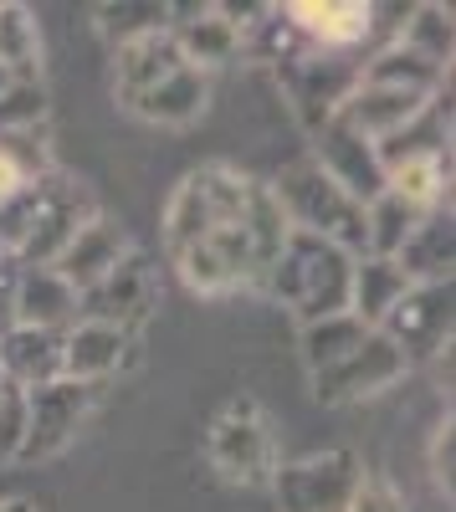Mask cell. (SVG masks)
Returning <instances> with one entry per match:
<instances>
[{
    "label": "cell",
    "instance_id": "cell-1",
    "mask_svg": "<svg viewBox=\"0 0 456 512\" xmlns=\"http://www.w3.org/2000/svg\"><path fill=\"white\" fill-rule=\"evenodd\" d=\"M98 210H103L98 195L57 169L52 180H41L26 195L0 205V256L16 267H57V256Z\"/></svg>",
    "mask_w": 456,
    "mask_h": 512
},
{
    "label": "cell",
    "instance_id": "cell-2",
    "mask_svg": "<svg viewBox=\"0 0 456 512\" xmlns=\"http://www.w3.org/2000/svg\"><path fill=\"white\" fill-rule=\"evenodd\" d=\"M359 256L328 246L318 236L293 231L282 241L277 262L262 277V292L293 313L298 323H318V318H339L349 313V277H354Z\"/></svg>",
    "mask_w": 456,
    "mask_h": 512
},
{
    "label": "cell",
    "instance_id": "cell-3",
    "mask_svg": "<svg viewBox=\"0 0 456 512\" xmlns=\"http://www.w3.org/2000/svg\"><path fill=\"white\" fill-rule=\"evenodd\" d=\"M267 190H272L277 210L287 216V226H293V231L318 236V241L339 246L349 256H364V205L339 180H328L308 154L298 164H287Z\"/></svg>",
    "mask_w": 456,
    "mask_h": 512
},
{
    "label": "cell",
    "instance_id": "cell-4",
    "mask_svg": "<svg viewBox=\"0 0 456 512\" xmlns=\"http://www.w3.org/2000/svg\"><path fill=\"white\" fill-rule=\"evenodd\" d=\"M98 384H77V379H52L41 390L26 395V425H21V451L16 461L31 466V461H57L77 431L88 425V415L98 410Z\"/></svg>",
    "mask_w": 456,
    "mask_h": 512
},
{
    "label": "cell",
    "instance_id": "cell-5",
    "mask_svg": "<svg viewBox=\"0 0 456 512\" xmlns=\"http://www.w3.org/2000/svg\"><path fill=\"white\" fill-rule=\"evenodd\" d=\"M205 456H211L221 482H231V487H262V482H272V472H277V461H272V431H267V415H262V405L252 395L231 400L211 420Z\"/></svg>",
    "mask_w": 456,
    "mask_h": 512
},
{
    "label": "cell",
    "instance_id": "cell-6",
    "mask_svg": "<svg viewBox=\"0 0 456 512\" xmlns=\"http://www.w3.org/2000/svg\"><path fill=\"white\" fill-rule=\"evenodd\" d=\"M359 461L349 451H318L303 461H287L272 472V492L282 512H344L359 487Z\"/></svg>",
    "mask_w": 456,
    "mask_h": 512
},
{
    "label": "cell",
    "instance_id": "cell-7",
    "mask_svg": "<svg viewBox=\"0 0 456 512\" xmlns=\"http://www.w3.org/2000/svg\"><path fill=\"white\" fill-rule=\"evenodd\" d=\"M405 374H410L405 354L390 344L380 328H369L364 344H359L349 359H339L334 369L313 374V395H318V405H354V400H369V395L395 390Z\"/></svg>",
    "mask_w": 456,
    "mask_h": 512
},
{
    "label": "cell",
    "instance_id": "cell-8",
    "mask_svg": "<svg viewBox=\"0 0 456 512\" xmlns=\"http://www.w3.org/2000/svg\"><path fill=\"white\" fill-rule=\"evenodd\" d=\"M277 11L303 36V47L323 57H354L380 21V6H364V0H287Z\"/></svg>",
    "mask_w": 456,
    "mask_h": 512
},
{
    "label": "cell",
    "instance_id": "cell-9",
    "mask_svg": "<svg viewBox=\"0 0 456 512\" xmlns=\"http://www.w3.org/2000/svg\"><path fill=\"white\" fill-rule=\"evenodd\" d=\"M380 333L405 354L410 369L426 364V359H441L451 349V282L410 287L390 308V318L380 323Z\"/></svg>",
    "mask_w": 456,
    "mask_h": 512
},
{
    "label": "cell",
    "instance_id": "cell-10",
    "mask_svg": "<svg viewBox=\"0 0 456 512\" xmlns=\"http://www.w3.org/2000/svg\"><path fill=\"white\" fill-rule=\"evenodd\" d=\"M154 308H159V282H154V267H149V256L139 246L123 256L93 292H82V318L113 323L129 338H139V328L149 323Z\"/></svg>",
    "mask_w": 456,
    "mask_h": 512
},
{
    "label": "cell",
    "instance_id": "cell-11",
    "mask_svg": "<svg viewBox=\"0 0 456 512\" xmlns=\"http://www.w3.org/2000/svg\"><path fill=\"white\" fill-rule=\"evenodd\" d=\"M180 67H185V52H180L170 26H154V31H139L129 41H118L113 47V98H118V108L134 103L139 93H149L154 82H164Z\"/></svg>",
    "mask_w": 456,
    "mask_h": 512
},
{
    "label": "cell",
    "instance_id": "cell-12",
    "mask_svg": "<svg viewBox=\"0 0 456 512\" xmlns=\"http://www.w3.org/2000/svg\"><path fill=\"white\" fill-rule=\"evenodd\" d=\"M11 318H16V328L67 333L82 318V297H77V287L57 267H16Z\"/></svg>",
    "mask_w": 456,
    "mask_h": 512
},
{
    "label": "cell",
    "instance_id": "cell-13",
    "mask_svg": "<svg viewBox=\"0 0 456 512\" xmlns=\"http://www.w3.org/2000/svg\"><path fill=\"white\" fill-rule=\"evenodd\" d=\"M139 338H129L113 323H98V318H77L67 333H62V379H77V384H103L129 364Z\"/></svg>",
    "mask_w": 456,
    "mask_h": 512
},
{
    "label": "cell",
    "instance_id": "cell-14",
    "mask_svg": "<svg viewBox=\"0 0 456 512\" xmlns=\"http://www.w3.org/2000/svg\"><path fill=\"white\" fill-rule=\"evenodd\" d=\"M129 251H134L129 231H123L118 221H108L103 210H98V216L72 236V246L57 256V272H62V277L77 287V297H82V292H93V287H98V282H103Z\"/></svg>",
    "mask_w": 456,
    "mask_h": 512
},
{
    "label": "cell",
    "instance_id": "cell-15",
    "mask_svg": "<svg viewBox=\"0 0 456 512\" xmlns=\"http://www.w3.org/2000/svg\"><path fill=\"white\" fill-rule=\"evenodd\" d=\"M385 190L405 200L410 210H451V149H421L385 159Z\"/></svg>",
    "mask_w": 456,
    "mask_h": 512
},
{
    "label": "cell",
    "instance_id": "cell-16",
    "mask_svg": "<svg viewBox=\"0 0 456 512\" xmlns=\"http://www.w3.org/2000/svg\"><path fill=\"white\" fill-rule=\"evenodd\" d=\"M205 108H211V72H200L195 62H185L180 72L154 82V88L139 93L134 103H123V113H134L144 123H159V128H185Z\"/></svg>",
    "mask_w": 456,
    "mask_h": 512
},
{
    "label": "cell",
    "instance_id": "cell-17",
    "mask_svg": "<svg viewBox=\"0 0 456 512\" xmlns=\"http://www.w3.org/2000/svg\"><path fill=\"white\" fill-rule=\"evenodd\" d=\"M451 262H456V226H451V210H431V216H421V226L410 231L405 246L395 251V267L410 277V287L451 282Z\"/></svg>",
    "mask_w": 456,
    "mask_h": 512
},
{
    "label": "cell",
    "instance_id": "cell-18",
    "mask_svg": "<svg viewBox=\"0 0 456 512\" xmlns=\"http://www.w3.org/2000/svg\"><path fill=\"white\" fill-rule=\"evenodd\" d=\"M0 374H6L21 395L62 379V333H41V328L0 333Z\"/></svg>",
    "mask_w": 456,
    "mask_h": 512
},
{
    "label": "cell",
    "instance_id": "cell-19",
    "mask_svg": "<svg viewBox=\"0 0 456 512\" xmlns=\"http://www.w3.org/2000/svg\"><path fill=\"white\" fill-rule=\"evenodd\" d=\"M57 159H52V128H21V134H0V205L26 195L31 185L52 180Z\"/></svg>",
    "mask_w": 456,
    "mask_h": 512
},
{
    "label": "cell",
    "instance_id": "cell-20",
    "mask_svg": "<svg viewBox=\"0 0 456 512\" xmlns=\"http://www.w3.org/2000/svg\"><path fill=\"white\" fill-rule=\"evenodd\" d=\"M190 21H175V41H180V52L185 62H195L200 72H216L226 62L241 57V31L221 16V6H195V11H180Z\"/></svg>",
    "mask_w": 456,
    "mask_h": 512
},
{
    "label": "cell",
    "instance_id": "cell-21",
    "mask_svg": "<svg viewBox=\"0 0 456 512\" xmlns=\"http://www.w3.org/2000/svg\"><path fill=\"white\" fill-rule=\"evenodd\" d=\"M405 292H410V277L390 262V256H359L354 277H349V313L364 328H380Z\"/></svg>",
    "mask_w": 456,
    "mask_h": 512
},
{
    "label": "cell",
    "instance_id": "cell-22",
    "mask_svg": "<svg viewBox=\"0 0 456 512\" xmlns=\"http://www.w3.org/2000/svg\"><path fill=\"white\" fill-rule=\"evenodd\" d=\"M364 333H369V328H364L354 313L303 323L298 344H303V364H308V374H323V369H334L339 359H349V354L364 344Z\"/></svg>",
    "mask_w": 456,
    "mask_h": 512
},
{
    "label": "cell",
    "instance_id": "cell-23",
    "mask_svg": "<svg viewBox=\"0 0 456 512\" xmlns=\"http://www.w3.org/2000/svg\"><path fill=\"white\" fill-rule=\"evenodd\" d=\"M421 226V210H410L405 200H395L390 190H380L364 205V256H390L405 246V236Z\"/></svg>",
    "mask_w": 456,
    "mask_h": 512
},
{
    "label": "cell",
    "instance_id": "cell-24",
    "mask_svg": "<svg viewBox=\"0 0 456 512\" xmlns=\"http://www.w3.org/2000/svg\"><path fill=\"white\" fill-rule=\"evenodd\" d=\"M400 47H410L416 57L436 62L451 72V11L446 6H416V11H405L400 21Z\"/></svg>",
    "mask_w": 456,
    "mask_h": 512
},
{
    "label": "cell",
    "instance_id": "cell-25",
    "mask_svg": "<svg viewBox=\"0 0 456 512\" xmlns=\"http://www.w3.org/2000/svg\"><path fill=\"white\" fill-rule=\"evenodd\" d=\"M41 62V36L26 6H0V67H11L16 77H36Z\"/></svg>",
    "mask_w": 456,
    "mask_h": 512
},
{
    "label": "cell",
    "instance_id": "cell-26",
    "mask_svg": "<svg viewBox=\"0 0 456 512\" xmlns=\"http://www.w3.org/2000/svg\"><path fill=\"white\" fill-rule=\"evenodd\" d=\"M47 123V88L36 77H21L0 93V134H21V128Z\"/></svg>",
    "mask_w": 456,
    "mask_h": 512
},
{
    "label": "cell",
    "instance_id": "cell-27",
    "mask_svg": "<svg viewBox=\"0 0 456 512\" xmlns=\"http://www.w3.org/2000/svg\"><path fill=\"white\" fill-rule=\"evenodd\" d=\"M21 425H26V395L0 374V461H16L21 451Z\"/></svg>",
    "mask_w": 456,
    "mask_h": 512
},
{
    "label": "cell",
    "instance_id": "cell-28",
    "mask_svg": "<svg viewBox=\"0 0 456 512\" xmlns=\"http://www.w3.org/2000/svg\"><path fill=\"white\" fill-rule=\"evenodd\" d=\"M456 420H451V410H446V420L436 425V436H431V482H436V492L451 502V492H456Z\"/></svg>",
    "mask_w": 456,
    "mask_h": 512
},
{
    "label": "cell",
    "instance_id": "cell-29",
    "mask_svg": "<svg viewBox=\"0 0 456 512\" xmlns=\"http://www.w3.org/2000/svg\"><path fill=\"white\" fill-rule=\"evenodd\" d=\"M344 512H410V507H405V497H400L385 477H369V472H364Z\"/></svg>",
    "mask_w": 456,
    "mask_h": 512
},
{
    "label": "cell",
    "instance_id": "cell-30",
    "mask_svg": "<svg viewBox=\"0 0 456 512\" xmlns=\"http://www.w3.org/2000/svg\"><path fill=\"white\" fill-rule=\"evenodd\" d=\"M0 512H36L31 502H21V497H11V502H0Z\"/></svg>",
    "mask_w": 456,
    "mask_h": 512
},
{
    "label": "cell",
    "instance_id": "cell-31",
    "mask_svg": "<svg viewBox=\"0 0 456 512\" xmlns=\"http://www.w3.org/2000/svg\"><path fill=\"white\" fill-rule=\"evenodd\" d=\"M0 262H6V256H0Z\"/></svg>",
    "mask_w": 456,
    "mask_h": 512
}]
</instances>
